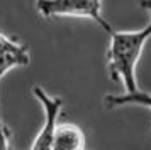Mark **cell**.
Returning <instances> with one entry per match:
<instances>
[{
    "mask_svg": "<svg viewBox=\"0 0 151 150\" xmlns=\"http://www.w3.org/2000/svg\"><path fill=\"white\" fill-rule=\"evenodd\" d=\"M151 38V22L139 31H114L107 50V68L112 80L122 82L126 94L137 92L136 65Z\"/></svg>",
    "mask_w": 151,
    "mask_h": 150,
    "instance_id": "cell-1",
    "label": "cell"
},
{
    "mask_svg": "<svg viewBox=\"0 0 151 150\" xmlns=\"http://www.w3.org/2000/svg\"><path fill=\"white\" fill-rule=\"evenodd\" d=\"M36 9L42 17H87L95 20L109 36L114 33V27L104 19L102 2L99 0H48L37 2Z\"/></svg>",
    "mask_w": 151,
    "mask_h": 150,
    "instance_id": "cell-2",
    "label": "cell"
},
{
    "mask_svg": "<svg viewBox=\"0 0 151 150\" xmlns=\"http://www.w3.org/2000/svg\"><path fill=\"white\" fill-rule=\"evenodd\" d=\"M32 94L37 101L41 102L42 109H44V123H42L41 131L32 142L31 150H53V140H55L56 130H58V118L61 114L63 101L61 97H55L49 95L46 90L39 85L32 87Z\"/></svg>",
    "mask_w": 151,
    "mask_h": 150,
    "instance_id": "cell-3",
    "label": "cell"
},
{
    "mask_svg": "<svg viewBox=\"0 0 151 150\" xmlns=\"http://www.w3.org/2000/svg\"><path fill=\"white\" fill-rule=\"evenodd\" d=\"M53 150H85L83 131L75 125H60L56 130Z\"/></svg>",
    "mask_w": 151,
    "mask_h": 150,
    "instance_id": "cell-4",
    "label": "cell"
},
{
    "mask_svg": "<svg viewBox=\"0 0 151 150\" xmlns=\"http://www.w3.org/2000/svg\"><path fill=\"white\" fill-rule=\"evenodd\" d=\"M104 104L107 109H114V108H122L126 104H137V106H144V108L151 109V94L137 90L132 94H107L104 97Z\"/></svg>",
    "mask_w": 151,
    "mask_h": 150,
    "instance_id": "cell-5",
    "label": "cell"
},
{
    "mask_svg": "<svg viewBox=\"0 0 151 150\" xmlns=\"http://www.w3.org/2000/svg\"><path fill=\"white\" fill-rule=\"evenodd\" d=\"M29 61H31V58H29L27 50L24 46L21 50H15V51H2L0 53V82L9 70H12L15 67H26Z\"/></svg>",
    "mask_w": 151,
    "mask_h": 150,
    "instance_id": "cell-6",
    "label": "cell"
},
{
    "mask_svg": "<svg viewBox=\"0 0 151 150\" xmlns=\"http://www.w3.org/2000/svg\"><path fill=\"white\" fill-rule=\"evenodd\" d=\"M0 150H9V130L2 121V109H0Z\"/></svg>",
    "mask_w": 151,
    "mask_h": 150,
    "instance_id": "cell-7",
    "label": "cell"
},
{
    "mask_svg": "<svg viewBox=\"0 0 151 150\" xmlns=\"http://www.w3.org/2000/svg\"><path fill=\"white\" fill-rule=\"evenodd\" d=\"M139 7H143L146 12L151 14V2H141V4H139Z\"/></svg>",
    "mask_w": 151,
    "mask_h": 150,
    "instance_id": "cell-8",
    "label": "cell"
}]
</instances>
